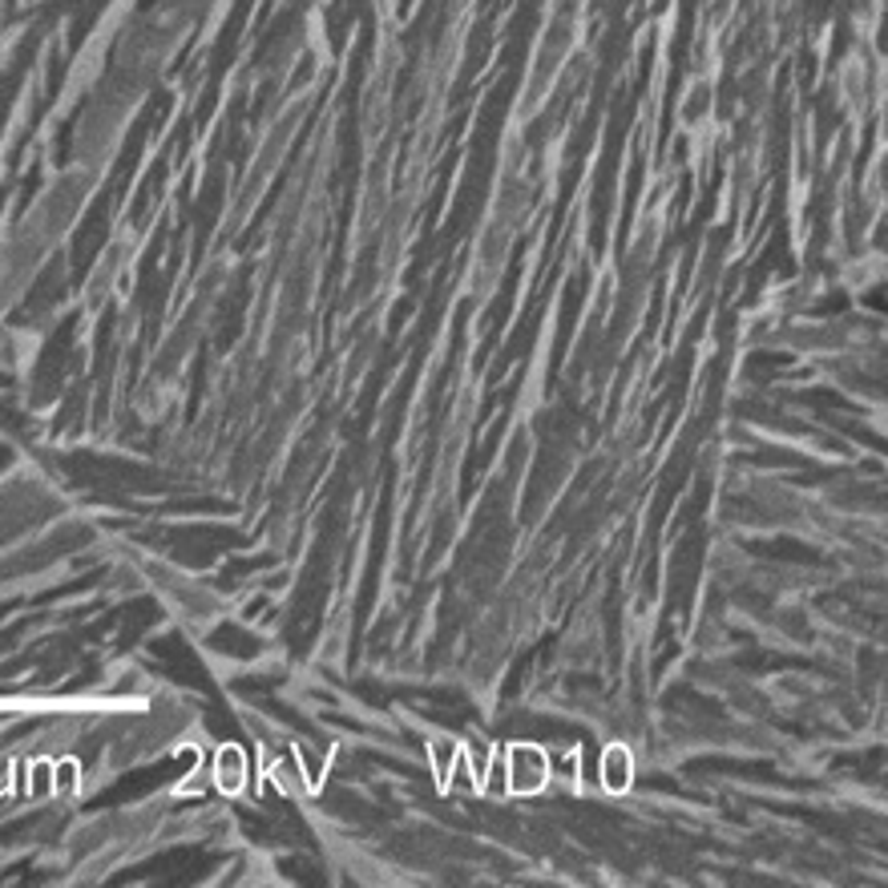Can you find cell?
Masks as SVG:
<instances>
[{
  "instance_id": "obj_1",
  "label": "cell",
  "mask_w": 888,
  "mask_h": 888,
  "mask_svg": "<svg viewBox=\"0 0 888 888\" xmlns=\"http://www.w3.org/2000/svg\"><path fill=\"white\" fill-rule=\"evenodd\" d=\"M553 776V759L533 743H517L509 752V788L517 795H533L541 792Z\"/></svg>"
},
{
  "instance_id": "obj_2",
  "label": "cell",
  "mask_w": 888,
  "mask_h": 888,
  "mask_svg": "<svg viewBox=\"0 0 888 888\" xmlns=\"http://www.w3.org/2000/svg\"><path fill=\"white\" fill-rule=\"evenodd\" d=\"M631 776H634L631 752H626V747H610V752L602 755V783H605V792H626V788H631Z\"/></svg>"
}]
</instances>
